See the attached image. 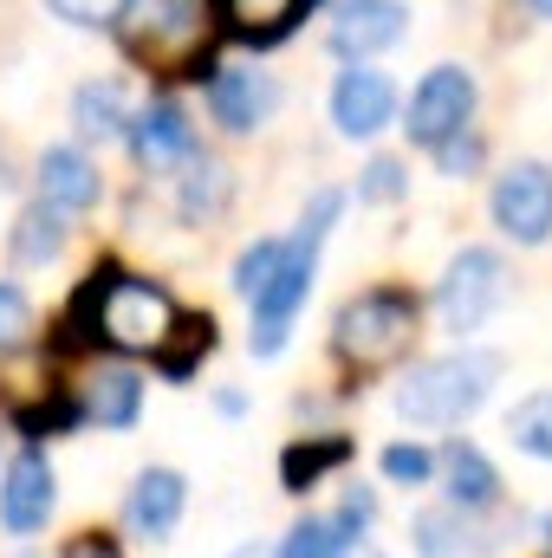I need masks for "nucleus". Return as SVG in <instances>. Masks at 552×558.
<instances>
[{"label":"nucleus","instance_id":"c756f323","mask_svg":"<svg viewBox=\"0 0 552 558\" xmlns=\"http://www.w3.org/2000/svg\"><path fill=\"white\" fill-rule=\"evenodd\" d=\"M397 195H404V162L377 156V162L364 169V202H397Z\"/></svg>","mask_w":552,"mask_h":558},{"label":"nucleus","instance_id":"412c9836","mask_svg":"<svg viewBox=\"0 0 552 558\" xmlns=\"http://www.w3.org/2000/svg\"><path fill=\"white\" fill-rule=\"evenodd\" d=\"M13 247H20V260H26V267L52 260V254L65 247V221H59V208H52V202L26 208V215H20V234H13Z\"/></svg>","mask_w":552,"mask_h":558},{"label":"nucleus","instance_id":"2f4dec72","mask_svg":"<svg viewBox=\"0 0 552 558\" xmlns=\"http://www.w3.org/2000/svg\"><path fill=\"white\" fill-rule=\"evenodd\" d=\"M371 513H377V500H371L364 487H351V494H345V526H364Z\"/></svg>","mask_w":552,"mask_h":558},{"label":"nucleus","instance_id":"20e7f679","mask_svg":"<svg viewBox=\"0 0 552 558\" xmlns=\"http://www.w3.org/2000/svg\"><path fill=\"white\" fill-rule=\"evenodd\" d=\"M416 338V299L404 292H364V299H351L345 312H338V357L345 364H358V371H377V364H391L404 344Z\"/></svg>","mask_w":552,"mask_h":558},{"label":"nucleus","instance_id":"f257e3e1","mask_svg":"<svg viewBox=\"0 0 552 558\" xmlns=\"http://www.w3.org/2000/svg\"><path fill=\"white\" fill-rule=\"evenodd\" d=\"M338 208H345V195H338V189H319V195H312V208H305V221H299V234L279 247L274 279H267V286H261V299H254V351H261V357H274L279 344H286V325H292V312L305 305L319 241H325V228L338 221Z\"/></svg>","mask_w":552,"mask_h":558},{"label":"nucleus","instance_id":"0eeeda50","mask_svg":"<svg viewBox=\"0 0 552 558\" xmlns=\"http://www.w3.org/2000/svg\"><path fill=\"white\" fill-rule=\"evenodd\" d=\"M468 111H475V78L461 65H435L410 98V137L435 149L442 137L468 131Z\"/></svg>","mask_w":552,"mask_h":558},{"label":"nucleus","instance_id":"cd10ccee","mask_svg":"<svg viewBox=\"0 0 552 558\" xmlns=\"http://www.w3.org/2000/svg\"><path fill=\"white\" fill-rule=\"evenodd\" d=\"M384 474L397 487H422L435 474V461H429V448H384Z\"/></svg>","mask_w":552,"mask_h":558},{"label":"nucleus","instance_id":"4be33fe9","mask_svg":"<svg viewBox=\"0 0 552 558\" xmlns=\"http://www.w3.org/2000/svg\"><path fill=\"white\" fill-rule=\"evenodd\" d=\"M507 441H514L520 454H540V461H552V390L527 397V403L507 416Z\"/></svg>","mask_w":552,"mask_h":558},{"label":"nucleus","instance_id":"b1692460","mask_svg":"<svg viewBox=\"0 0 552 558\" xmlns=\"http://www.w3.org/2000/svg\"><path fill=\"white\" fill-rule=\"evenodd\" d=\"M351 454V441H319V448H292L286 454V487H312L325 468H338Z\"/></svg>","mask_w":552,"mask_h":558},{"label":"nucleus","instance_id":"ddd939ff","mask_svg":"<svg viewBox=\"0 0 552 558\" xmlns=\"http://www.w3.org/2000/svg\"><path fill=\"white\" fill-rule=\"evenodd\" d=\"M46 513H52V468H46V454H20L13 468H7V487H0V520H7V533H39L46 526Z\"/></svg>","mask_w":552,"mask_h":558},{"label":"nucleus","instance_id":"bb28decb","mask_svg":"<svg viewBox=\"0 0 552 558\" xmlns=\"http://www.w3.org/2000/svg\"><path fill=\"white\" fill-rule=\"evenodd\" d=\"M26 331H33V305H26V292H20V286H0V351L26 344Z\"/></svg>","mask_w":552,"mask_h":558},{"label":"nucleus","instance_id":"aec40b11","mask_svg":"<svg viewBox=\"0 0 552 558\" xmlns=\"http://www.w3.org/2000/svg\"><path fill=\"white\" fill-rule=\"evenodd\" d=\"M215 7H221V20H228L241 39H279V33L299 20L305 0H215Z\"/></svg>","mask_w":552,"mask_h":558},{"label":"nucleus","instance_id":"473e14b6","mask_svg":"<svg viewBox=\"0 0 552 558\" xmlns=\"http://www.w3.org/2000/svg\"><path fill=\"white\" fill-rule=\"evenodd\" d=\"M65 558H118V553H111V539H72Z\"/></svg>","mask_w":552,"mask_h":558},{"label":"nucleus","instance_id":"1a4fd4ad","mask_svg":"<svg viewBox=\"0 0 552 558\" xmlns=\"http://www.w3.org/2000/svg\"><path fill=\"white\" fill-rule=\"evenodd\" d=\"M391 111H397V85L371 65H351L332 92V118H338L345 137H377L391 124Z\"/></svg>","mask_w":552,"mask_h":558},{"label":"nucleus","instance_id":"f8f14e48","mask_svg":"<svg viewBox=\"0 0 552 558\" xmlns=\"http://www.w3.org/2000/svg\"><path fill=\"white\" fill-rule=\"evenodd\" d=\"M501 546L494 526H481L468 507H435L416 520V553L422 558H488Z\"/></svg>","mask_w":552,"mask_h":558},{"label":"nucleus","instance_id":"9d476101","mask_svg":"<svg viewBox=\"0 0 552 558\" xmlns=\"http://www.w3.org/2000/svg\"><path fill=\"white\" fill-rule=\"evenodd\" d=\"M404 0H345L338 20H332V46L345 59H364V52H384L404 39Z\"/></svg>","mask_w":552,"mask_h":558},{"label":"nucleus","instance_id":"a878e982","mask_svg":"<svg viewBox=\"0 0 552 558\" xmlns=\"http://www.w3.org/2000/svg\"><path fill=\"white\" fill-rule=\"evenodd\" d=\"M279 267V241H261V247H248L241 254V267H235V286H241V299H261V286L274 279Z\"/></svg>","mask_w":552,"mask_h":558},{"label":"nucleus","instance_id":"393cba45","mask_svg":"<svg viewBox=\"0 0 552 558\" xmlns=\"http://www.w3.org/2000/svg\"><path fill=\"white\" fill-rule=\"evenodd\" d=\"M59 20H72V26H118L124 13H131V0H46Z\"/></svg>","mask_w":552,"mask_h":558},{"label":"nucleus","instance_id":"c85d7f7f","mask_svg":"<svg viewBox=\"0 0 552 558\" xmlns=\"http://www.w3.org/2000/svg\"><path fill=\"white\" fill-rule=\"evenodd\" d=\"M435 162H442V175H468V169L481 162V143L468 137V131H455V137L435 143Z\"/></svg>","mask_w":552,"mask_h":558},{"label":"nucleus","instance_id":"7c9ffc66","mask_svg":"<svg viewBox=\"0 0 552 558\" xmlns=\"http://www.w3.org/2000/svg\"><path fill=\"white\" fill-rule=\"evenodd\" d=\"M202 202H208V208L221 202V169H215V162H195V175H189V195H182V208H189V215H202Z\"/></svg>","mask_w":552,"mask_h":558},{"label":"nucleus","instance_id":"9b49d317","mask_svg":"<svg viewBox=\"0 0 552 558\" xmlns=\"http://www.w3.org/2000/svg\"><path fill=\"white\" fill-rule=\"evenodd\" d=\"M208 105H215V124H228V131H254V124H267L279 105V85L267 72H248V65H228V72H215V85H208Z\"/></svg>","mask_w":552,"mask_h":558},{"label":"nucleus","instance_id":"f03ea898","mask_svg":"<svg viewBox=\"0 0 552 558\" xmlns=\"http://www.w3.org/2000/svg\"><path fill=\"white\" fill-rule=\"evenodd\" d=\"M92 305H98V338L105 344H118V351H149V357H163L169 351V338L182 331V312H176V299L163 292V286H149V279H105V292H92Z\"/></svg>","mask_w":552,"mask_h":558},{"label":"nucleus","instance_id":"6ab92c4d","mask_svg":"<svg viewBox=\"0 0 552 558\" xmlns=\"http://www.w3.org/2000/svg\"><path fill=\"white\" fill-rule=\"evenodd\" d=\"M448 494H455V507H468V513L494 507L501 474L488 468V454H481V448H468V441H455V448H448Z\"/></svg>","mask_w":552,"mask_h":558},{"label":"nucleus","instance_id":"a211bd4d","mask_svg":"<svg viewBox=\"0 0 552 558\" xmlns=\"http://www.w3.org/2000/svg\"><path fill=\"white\" fill-rule=\"evenodd\" d=\"M72 124H79V137H118V131H131V92L118 85V78H98V85H85L79 92V105H72Z\"/></svg>","mask_w":552,"mask_h":558},{"label":"nucleus","instance_id":"f3484780","mask_svg":"<svg viewBox=\"0 0 552 558\" xmlns=\"http://www.w3.org/2000/svg\"><path fill=\"white\" fill-rule=\"evenodd\" d=\"M39 189H46V202L52 208H92L98 202V169L79 156V149H46L39 156Z\"/></svg>","mask_w":552,"mask_h":558},{"label":"nucleus","instance_id":"7ed1b4c3","mask_svg":"<svg viewBox=\"0 0 552 558\" xmlns=\"http://www.w3.org/2000/svg\"><path fill=\"white\" fill-rule=\"evenodd\" d=\"M494 384V357H435V364H416L397 390V410L422 428H442V422H461Z\"/></svg>","mask_w":552,"mask_h":558},{"label":"nucleus","instance_id":"5701e85b","mask_svg":"<svg viewBox=\"0 0 552 558\" xmlns=\"http://www.w3.org/2000/svg\"><path fill=\"white\" fill-rule=\"evenodd\" d=\"M345 553H351V526L345 520H299L286 533L279 558H345Z\"/></svg>","mask_w":552,"mask_h":558},{"label":"nucleus","instance_id":"72a5a7b5","mask_svg":"<svg viewBox=\"0 0 552 558\" xmlns=\"http://www.w3.org/2000/svg\"><path fill=\"white\" fill-rule=\"evenodd\" d=\"M533 7H540V13H547V20H552V0H533Z\"/></svg>","mask_w":552,"mask_h":558},{"label":"nucleus","instance_id":"6e6552de","mask_svg":"<svg viewBox=\"0 0 552 558\" xmlns=\"http://www.w3.org/2000/svg\"><path fill=\"white\" fill-rule=\"evenodd\" d=\"M131 46L149 65H169V59H189L202 46V0H143L137 26H131Z\"/></svg>","mask_w":552,"mask_h":558},{"label":"nucleus","instance_id":"2eb2a0df","mask_svg":"<svg viewBox=\"0 0 552 558\" xmlns=\"http://www.w3.org/2000/svg\"><path fill=\"white\" fill-rule=\"evenodd\" d=\"M182 500H189L182 474H176V468H149V474H137V487H131V500H124V520L137 526L143 539H163V533H176Z\"/></svg>","mask_w":552,"mask_h":558},{"label":"nucleus","instance_id":"4468645a","mask_svg":"<svg viewBox=\"0 0 552 558\" xmlns=\"http://www.w3.org/2000/svg\"><path fill=\"white\" fill-rule=\"evenodd\" d=\"M131 149L143 169H176L195 156V124L182 118V105H149L143 118H131Z\"/></svg>","mask_w":552,"mask_h":558},{"label":"nucleus","instance_id":"39448f33","mask_svg":"<svg viewBox=\"0 0 552 558\" xmlns=\"http://www.w3.org/2000/svg\"><path fill=\"white\" fill-rule=\"evenodd\" d=\"M501 292H507V267H501V254L468 247V254L448 260V274H442V286H435V312H442L448 331H475V325L501 305Z\"/></svg>","mask_w":552,"mask_h":558},{"label":"nucleus","instance_id":"dca6fc26","mask_svg":"<svg viewBox=\"0 0 552 558\" xmlns=\"http://www.w3.org/2000/svg\"><path fill=\"white\" fill-rule=\"evenodd\" d=\"M143 410V377L124 371V364H98L85 377V416L105 422V428H131Z\"/></svg>","mask_w":552,"mask_h":558},{"label":"nucleus","instance_id":"423d86ee","mask_svg":"<svg viewBox=\"0 0 552 558\" xmlns=\"http://www.w3.org/2000/svg\"><path fill=\"white\" fill-rule=\"evenodd\" d=\"M494 221L514 234V241H527V247H540L552 234V169L547 162H514L501 182H494Z\"/></svg>","mask_w":552,"mask_h":558}]
</instances>
